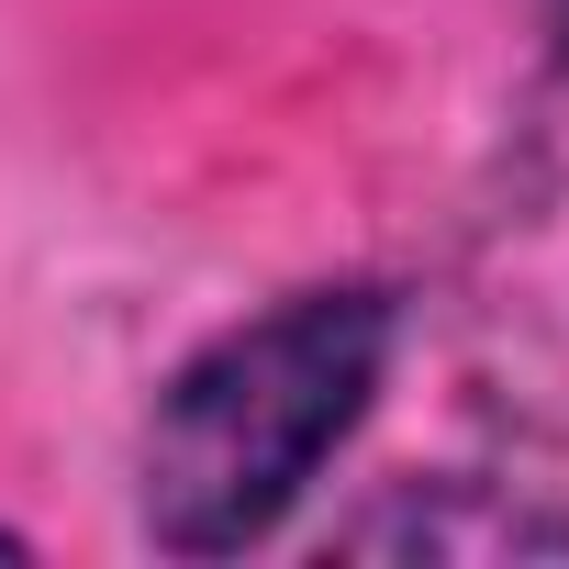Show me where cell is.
<instances>
[{
	"mask_svg": "<svg viewBox=\"0 0 569 569\" xmlns=\"http://www.w3.org/2000/svg\"><path fill=\"white\" fill-rule=\"evenodd\" d=\"M402 347L380 279H313L190 347L134 436V525L168 558H246L302 513L325 458L369 425Z\"/></svg>",
	"mask_w": 569,
	"mask_h": 569,
	"instance_id": "cell-1",
	"label": "cell"
},
{
	"mask_svg": "<svg viewBox=\"0 0 569 569\" xmlns=\"http://www.w3.org/2000/svg\"><path fill=\"white\" fill-rule=\"evenodd\" d=\"M336 547H358V558H569V513L469 502V491H413V502H391V513H358Z\"/></svg>",
	"mask_w": 569,
	"mask_h": 569,
	"instance_id": "cell-2",
	"label": "cell"
},
{
	"mask_svg": "<svg viewBox=\"0 0 569 569\" xmlns=\"http://www.w3.org/2000/svg\"><path fill=\"white\" fill-rule=\"evenodd\" d=\"M536 34H547V57L569 68V0H536Z\"/></svg>",
	"mask_w": 569,
	"mask_h": 569,
	"instance_id": "cell-3",
	"label": "cell"
},
{
	"mask_svg": "<svg viewBox=\"0 0 569 569\" xmlns=\"http://www.w3.org/2000/svg\"><path fill=\"white\" fill-rule=\"evenodd\" d=\"M0 558H23V536H12V525H0Z\"/></svg>",
	"mask_w": 569,
	"mask_h": 569,
	"instance_id": "cell-4",
	"label": "cell"
}]
</instances>
